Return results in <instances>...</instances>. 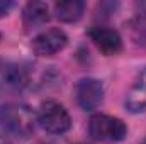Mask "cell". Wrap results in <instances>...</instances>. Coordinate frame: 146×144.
Returning a JSON list of instances; mask_svg holds the SVG:
<instances>
[{"label": "cell", "mask_w": 146, "mask_h": 144, "mask_svg": "<svg viewBox=\"0 0 146 144\" xmlns=\"http://www.w3.org/2000/svg\"><path fill=\"white\" fill-rule=\"evenodd\" d=\"M34 129V117L27 107L7 105L0 108V137H29Z\"/></svg>", "instance_id": "6da1fadb"}, {"label": "cell", "mask_w": 146, "mask_h": 144, "mask_svg": "<svg viewBox=\"0 0 146 144\" xmlns=\"http://www.w3.org/2000/svg\"><path fill=\"white\" fill-rule=\"evenodd\" d=\"M37 122L46 132L56 136L68 132L72 127V117L68 110L54 100H46L41 104L37 112Z\"/></svg>", "instance_id": "7a4b0ae2"}, {"label": "cell", "mask_w": 146, "mask_h": 144, "mask_svg": "<svg viewBox=\"0 0 146 144\" xmlns=\"http://www.w3.org/2000/svg\"><path fill=\"white\" fill-rule=\"evenodd\" d=\"M88 134L95 141H122L127 134L126 124L117 119L106 114H95L88 122Z\"/></svg>", "instance_id": "3957f363"}, {"label": "cell", "mask_w": 146, "mask_h": 144, "mask_svg": "<svg viewBox=\"0 0 146 144\" xmlns=\"http://www.w3.org/2000/svg\"><path fill=\"white\" fill-rule=\"evenodd\" d=\"M75 98L80 108L92 112L104 102V87L97 78H82L75 85Z\"/></svg>", "instance_id": "277c9868"}, {"label": "cell", "mask_w": 146, "mask_h": 144, "mask_svg": "<svg viewBox=\"0 0 146 144\" xmlns=\"http://www.w3.org/2000/svg\"><path fill=\"white\" fill-rule=\"evenodd\" d=\"M66 42H68L66 34L61 29L53 27V29H48V31L39 32L33 39L31 46H33V51L36 53L37 56H42L44 58V56H53V54L60 53L66 46Z\"/></svg>", "instance_id": "5b68a950"}, {"label": "cell", "mask_w": 146, "mask_h": 144, "mask_svg": "<svg viewBox=\"0 0 146 144\" xmlns=\"http://www.w3.org/2000/svg\"><path fill=\"white\" fill-rule=\"evenodd\" d=\"M88 36L97 46V49L100 53H104L106 56H114L122 51V39L119 36V32L114 29L99 26V27L90 29Z\"/></svg>", "instance_id": "8992f818"}, {"label": "cell", "mask_w": 146, "mask_h": 144, "mask_svg": "<svg viewBox=\"0 0 146 144\" xmlns=\"http://www.w3.org/2000/svg\"><path fill=\"white\" fill-rule=\"evenodd\" d=\"M49 20V9L44 2H29L22 12V24L27 32L42 27Z\"/></svg>", "instance_id": "52a82bcc"}, {"label": "cell", "mask_w": 146, "mask_h": 144, "mask_svg": "<svg viewBox=\"0 0 146 144\" xmlns=\"http://www.w3.org/2000/svg\"><path fill=\"white\" fill-rule=\"evenodd\" d=\"M126 108L133 114L146 110V68H143L136 76L131 90L126 97Z\"/></svg>", "instance_id": "ba28073f"}, {"label": "cell", "mask_w": 146, "mask_h": 144, "mask_svg": "<svg viewBox=\"0 0 146 144\" xmlns=\"http://www.w3.org/2000/svg\"><path fill=\"white\" fill-rule=\"evenodd\" d=\"M85 12V3L82 0H61L54 5V15L61 22H76Z\"/></svg>", "instance_id": "9c48e42d"}, {"label": "cell", "mask_w": 146, "mask_h": 144, "mask_svg": "<svg viewBox=\"0 0 146 144\" xmlns=\"http://www.w3.org/2000/svg\"><path fill=\"white\" fill-rule=\"evenodd\" d=\"M2 78H3V83H7L15 90H21L29 83L27 70L22 68L21 65H12V63H7L2 68Z\"/></svg>", "instance_id": "30bf717a"}, {"label": "cell", "mask_w": 146, "mask_h": 144, "mask_svg": "<svg viewBox=\"0 0 146 144\" xmlns=\"http://www.w3.org/2000/svg\"><path fill=\"white\" fill-rule=\"evenodd\" d=\"M12 2H0V17H3V15H7L9 14V10L12 9Z\"/></svg>", "instance_id": "8fae6325"}, {"label": "cell", "mask_w": 146, "mask_h": 144, "mask_svg": "<svg viewBox=\"0 0 146 144\" xmlns=\"http://www.w3.org/2000/svg\"><path fill=\"white\" fill-rule=\"evenodd\" d=\"M141 144H146V137H145V139H143V141H141Z\"/></svg>", "instance_id": "7c38bea8"}]
</instances>
